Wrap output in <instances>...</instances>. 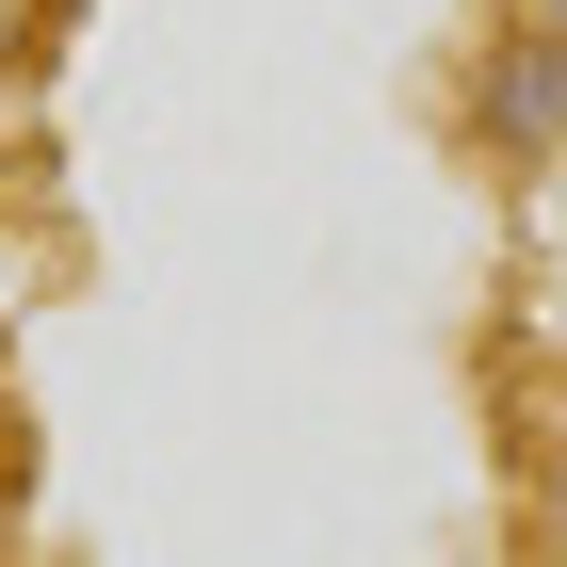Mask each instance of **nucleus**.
<instances>
[{
	"label": "nucleus",
	"mask_w": 567,
	"mask_h": 567,
	"mask_svg": "<svg viewBox=\"0 0 567 567\" xmlns=\"http://www.w3.org/2000/svg\"><path fill=\"white\" fill-rule=\"evenodd\" d=\"M454 163L503 178V195H535L567 163V17H503L486 0L471 65H454Z\"/></svg>",
	"instance_id": "nucleus-1"
},
{
	"label": "nucleus",
	"mask_w": 567,
	"mask_h": 567,
	"mask_svg": "<svg viewBox=\"0 0 567 567\" xmlns=\"http://www.w3.org/2000/svg\"><path fill=\"white\" fill-rule=\"evenodd\" d=\"M503 17H567V0H503Z\"/></svg>",
	"instance_id": "nucleus-2"
}]
</instances>
